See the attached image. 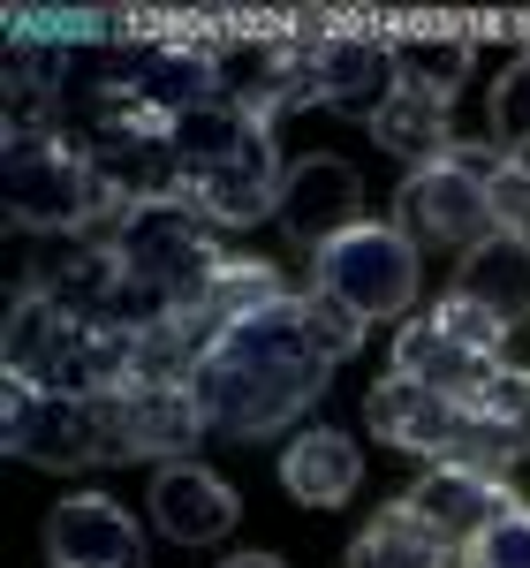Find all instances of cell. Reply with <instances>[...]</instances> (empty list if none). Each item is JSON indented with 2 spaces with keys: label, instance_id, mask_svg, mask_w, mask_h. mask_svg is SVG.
I'll use <instances>...</instances> for the list:
<instances>
[{
  "label": "cell",
  "instance_id": "6da1fadb",
  "mask_svg": "<svg viewBox=\"0 0 530 568\" xmlns=\"http://www.w3.org/2000/svg\"><path fill=\"white\" fill-rule=\"evenodd\" d=\"M342 356L318 342L304 288H288L281 304L235 318L213 349L190 364V394L205 409V433L227 439H265L281 425H304V409L334 387Z\"/></svg>",
  "mask_w": 530,
  "mask_h": 568
},
{
  "label": "cell",
  "instance_id": "7a4b0ae2",
  "mask_svg": "<svg viewBox=\"0 0 530 568\" xmlns=\"http://www.w3.org/2000/svg\"><path fill=\"white\" fill-rule=\"evenodd\" d=\"M0 356H8L16 387H39V394H84V402H99V394L136 379V334L77 318V311L45 304V296H23V288L8 296Z\"/></svg>",
  "mask_w": 530,
  "mask_h": 568
},
{
  "label": "cell",
  "instance_id": "3957f363",
  "mask_svg": "<svg viewBox=\"0 0 530 568\" xmlns=\"http://www.w3.org/2000/svg\"><path fill=\"white\" fill-rule=\"evenodd\" d=\"M0 197H8V227H16V235H99V227L114 235V220L130 213V205L106 190V175H99L53 122L8 136Z\"/></svg>",
  "mask_w": 530,
  "mask_h": 568
},
{
  "label": "cell",
  "instance_id": "277c9868",
  "mask_svg": "<svg viewBox=\"0 0 530 568\" xmlns=\"http://www.w3.org/2000/svg\"><path fill=\"white\" fill-rule=\"evenodd\" d=\"M500 144H447L432 168H409L395 197V227L409 243H440L455 258H470L492 243V175H500Z\"/></svg>",
  "mask_w": 530,
  "mask_h": 568
},
{
  "label": "cell",
  "instance_id": "5b68a950",
  "mask_svg": "<svg viewBox=\"0 0 530 568\" xmlns=\"http://www.w3.org/2000/svg\"><path fill=\"white\" fill-rule=\"evenodd\" d=\"M310 288H326L334 304H349L364 326L417 318V243L395 220H364L349 235H334L326 251H310Z\"/></svg>",
  "mask_w": 530,
  "mask_h": 568
},
{
  "label": "cell",
  "instance_id": "8992f818",
  "mask_svg": "<svg viewBox=\"0 0 530 568\" xmlns=\"http://www.w3.org/2000/svg\"><path fill=\"white\" fill-rule=\"evenodd\" d=\"M114 258L130 273L136 288H152V296H167L182 304L213 265L227 258V243H213V220L197 213L190 197H152V205H130V213L114 220Z\"/></svg>",
  "mask_w": 530,
  "mask_h": 568
},
{
  "label": "cell",
  "instance_id": "52a82bcc",
  "mask_svg": "<svg viewBox=\"0 0 530 568\" xmlns=\"http://www.w3.org/2000/svg\"><path fill=\"white\" fill-rule=\"evenodd\" d=\"M99 463H190V447L205 439V409L190 379H130V387L99 394Z\"/></svg>",
  "mask_w": 530,
  "mask_h": 568
},
{
  "label": "cell",
  "instance_id": "ba28073f",
  "mask_svg": "<svg viewBox=\"0 0 530 568\" xmlns=\"http://www.w3.org/2000/svg\"><path fill=\"white\" fill-rule=\"evenodd\" d=\"M0 439L16 463L39 470H91L99 463V409L84 394H39L0 379Z\"/></svg>",
  "mask_w": 530,
  "mask_h": 568
},
{
  "label": "cell",
  "instance_id": "9c48e42d",
  "mask_svg": "<svg viewBox=\"0 0 530 568\" xmlns=\"http://www.w3.org/2000/svg\"><path fill=\"white\" fill-rule=\"evenodd\" d=\"M213 77L221 99L251 122H281L288 106H310V39H221L213 45Z\"/></svg>",
  "mask_w": 530,
  "mask_h": 568
},
{
  "label": "cell",
  "instance_id": "30bf717a",
  "mask_svg": "<svg viewBox=\"0 0 530 568\" xmlns=\"http://www.w3.org/2000/svg\"><path fill=\"white\" fill-rule=\"evenodd\" d=\"M281 182H288V168H281V144H273V130L258 122V130L243 136L221 168H205V175L190 182L182 197L213 220V227H251V220L281 213Z\"/></svg>",
  "mask_w": 530,
  "mask_h": 568
},
{
  "label": "cell",
  "instance_id": "8fae6325",
  "mask_svg": "<svg viewBox=\"0 0 530 568\" xmlns=\"http://www.w3.org/2000/svg\"><path fill=\"white\" fill-rule=\"evenodd\" d=\"M508 508H516V485L500 470H470V463H432L425 478L409 485V516H425L455 554H470Z\"/></svg>",
  "mask_w": 530,
  "mask_h": 568
},
{
  "label": "cell",
  "instance_id": "7c38bea8",
  "mask_svg": "<svg viewBox=\"0 0 530 568\" xmlns=\"http://www.w3.org/2000/svg\"><path fill=\"white\" fill-rule=\"evenodd\" d=\"M281 235L288 243H310V251H326L334 235H349V227H364V182H356L349 160H334V152H310V160H296L288 168V182H281Z\"/></svg>",
  "mask_w": 530,
  "mask_h": 568
},
{
  "label": "cell",
  "instance_id": "4fadbf2b",
  "mask_svg": "<svg viewBox=\"0 0 530 568\" xmlns=\"http://www.w3.org/2000/svg\"><path fill=\"white\" fill-rule=\"evenodd\" d=\"M364 425L387 439V447H401V455L455 463V447H462V402H447V394L387 372V379H371V394H364Z\"/></svg>",
  "mask_w": 530,
  "mask_h": 568
},
{
  "label": "cell",
  "instance_id": "5bb4252c",
  "mask_svg": "<svg viewBox=\"0 0 530 568\" xmlns=\"http://www.w3.org/2000/svg\"><path fill=\"white\" fill-rule=\"evenodd\" d=\"M523 455H530V372L523 364H500L486 387L462 402V447H455V463L508 478Z\"/></svg>",
  "mask_w": 530,
  "mask_h": 568
},
{
  "label": "cell",
  "instance_id": "9a60e30c",
  "mask_svg": "<svg viewBox=\"0 0 530 568\" xmlns=\"http://www.w3.org/2000/svg\"><path fill=\"white\" fill-rule=\"evenodd\" d=\"M45 546H53V568H144V530H136L130 508L106 500V493H69V500H53Z\"/></svg>",
  "mask_w": 530,
  "mask_h": 568
},
{
  "label": "cell",
  "instance_id": "2e32d148",
  "mask_svg": "<svg viewBox=\"0 0 530 568\" xmlns=\"http://www.w3.org/2000/svg\"><path fill=\"white\" fill-rule=\"evenodd\" d=\"M235 516H243L235 485L221 470H205V463H167L152 478V524L175 546H221L227 530H235Z\"/></svg>",
  "mask_w": 530,
  "mask_h": 568
},
{
  "label": "cell",
  "instance_id": "e0dca14e",
  "mask_svg": "<svg viewBox=\"0 0 530 568\" xmlns=\"http://www.w3.org/2000/svg\"><path fill=\"white\" fill-rule=\"evenodd\" d=\"M395 99V53L364 39H310V106H342L371 130V114Z\"/></svg>",
  "mask_w": 530,
  "mask_h": 568
},
{
  "label": "cell",
  "instance_id": "ac0fdd59",
  "mask_svg": "<svg viewBox=\"0 0 530 568\" xmlns=\"http://www.w3.org/2000/svg\"><path fill=\"white\" fill-rule=\"evenodd\" d=\"M387 372H401V379H417V387L447 394V402H470V394L500 372V356H478L470 342H455L432 311H417V318L395 334V364H387Z\"/></svg>",
  "mask_w": 530,
  "mask_h": 568
},
{
  "label": "cell",
  "instance_id": "d6986e66",
  "mask_svg": "<svg viewBox=\"0 0 530 568\" xmlns=\"http://www.w3.org/2000/svg\"><path fill=\"white\" fill-rule=\"evenodd\" d=\"M281 485L304 500V508H342L356 485H364V455L356 439H342L334 425H310L281 447Z\"/></svg>",
  "mask_w": 530,
  "mask_h": 568
},
{
  "label": "cell",
  "instance_id": "ffe728a7",
  "mask_svg": "<svg viewBox=\"0 0 530 568\" xmlns=\"http://www.w3.org/2000/svg\"><path fill=\"white\" fill-rule=\"evenodd\" d=\"M349 568H470V554H455L425 516H409V500H395L356 530Z\"/></svg>",
  "mask_w": 530,
  "mask_h": 568
},
{
  "label": "cell",
  "instance_id": "44dd1931",
  "mask_svg": "<svg viewBox=\"0 0 530 568\" xmlns=\"http://www.w3.org/2000/svg\"><path fill=\"white\" fill-rule=\"evenodd\" d=\"M455 296L486 304L500 326H523L530 318V243L492 235V243H478L470 258H455Z\"/></svg>",
  "mask_w": 530,
  "mask_h": 568
},
{
  "label": "cell",
  "instance_id": "7402d4cb",
  "mask_svg": "<svg viewBox=\"0 0 530 568\" xmlns=\"http://www.w3.org/2000/svg\"><path fill=\"white\" fill-rule=\"evenodd\" d=\"M371 136H379L395 160H409V168H432L447 144H455V130H447V99H425V91L395 84V99L371 114Z\"/></svg>",
  "mask_w": 530,
  "mask_h": 568
},
{
  "label": "cell",
  "instance_id": "603a6c76",
  "mask_svg": "<svg viewBox=\"0 0 530 568\" xmlns=\"http://www.w3.org/2000/svg\"><path fill=\"white\" fill-rule=\"evenodd\" d=\"M462 77H470V53H462L455 39H409V45H395V84L425 91V99H447V106H455Z\"/></svg>",
  "mask_w": 530,
  "mask_h": 568
},
{
  "label": "cell",
  "instance_id": "cb8c5ba5",
  "mask_svg": "<svg viewBox=\"0 0 530 568\" xmlns=\"http://www.w3.org/2000/svg\"><path fill=\"white\" fill-rule=\"evenodd\" d=\"M492 144L500 152H523L530 144V53L508 61L500 84H492Z\"/></svg>",
  "mask_w": 530,
  "mask_h": 568
},
{
  "label": "cell",
  "instance_id": "d4e9b609",
  "mask_svg": "<svg viewBox=\"0 0 530 568\" xmlns=\"http://www.w3.org/2000/svg\"><path fill=\"white\" fill-rule=\"evenodd\" d=\"M432 318H440L455 342H470L478 356H508V334H516V326H500L486 304H470V296H455V288H447L440 304H432Z\"/></svg>",
  "mask_w": 530,
  "mask_h": 568
},
{
  "label": "cell",
  "instance_id": "484cf974",
  "mask_svg": "<svg viewBox=\"0 0 530 568\" xmlns=\"http://www.w3.org/2000/svg\"><path fill=\"white\" fill-rule=\"evenodd\" d=\"M470 568H530V500H516V508L470 546Z\"/></svg>",
  "mask_w": 530,
  "mask_h": 568
},
{
  "label": "cell",
  "instance_id": "4316f807",
  "mask_svg": "<svg viewBox=\"0 0 530 568\" xmlns=\"http://www.w3.org/2000/svg\"><path fill=\"white\" fill-rule=\"evenodd\" d=\"M492 235L530 243V175L516 160H500V175H492Z\"/></svg>",
  "mask_w": 530,
  "mask_h": 568
},
{
  "label": "cell",
  "instance_id": "83f0119b",
  "mask_svg": "<svg viewBox=\"0 0 530 568\" xmlns=\"http://www.w3.org/2000/svg\"><path fill=\"white\" fill-rule=\"evenodd\" d=\"M221 568H288V561H273V554H235V561H221Z\"/></svg>",
  "mask_w": 530,
  "mask_h": 568
},
{
  "label": "cell",
  "instance_id": "f1b7e54d",
  "mask_svg": "<svg viewBox=\"0 0 530 568\" xmlns=\"http://www.w3.org/2000/svg\"><path fill=\"white\" fill-rule=\"evenodd\" d=\"M508 160H516V168H523V175H530V144H523V152H508Z\"/></svg>",
  "mask_w": 530,
  "mask_h": 568
}]
</instances>
